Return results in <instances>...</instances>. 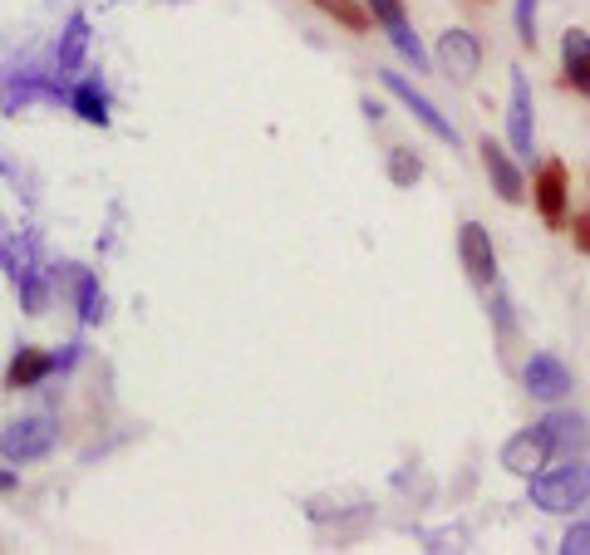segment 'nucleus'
<instances>
[{"label":"nucleus","instance_id":"10","mask_svg":"<svg viewBox=\"0 0 590 555\" xmlns=\"http://www.w3.org/2000/svg\"><path fill=\"white\" fill-rule=\"evenodd\" d=\"M522 384H527L531 398H541V403H556V398H566L571 393V369L556 359V354H531L527 369H522Z\"/></svg>","mask_w":590,"mask_h":555},{"label":"nucleus","instance_id":"22","mask_svg":"<svg viewBox=\"0 0 590 555\" xmlns=\"http://www.w3.org/2000/svg\"><path fill=\"white\" fill-rule=\"evenodd\" d=\"M561 551L566 555H590V526H571V531L561 536Z\"/></svg>","mask_w":590,"mask_h":555},{"label":"nucleus","instance_id":"3","mask_svg":"<svg viewBox=\"0 0 590 555\" xmlns=\"http://www.w3.org/2000/svg\"><path fill=\"white\" fill-rule=\"evenodd\" d=\"M531 202H536V212H541L546 226L571 222V177H566V163H561V158H546V163L536 167Z\"/></svg>","mask_w":590,"mask_h":555},{"label":"nucleus","instance_id":"24","mask_svg":"<svg viewBox=\"0 0 590 555\" xmlns=\"http://www.w3.org/2000/svg\"><path fill=\"white\" fill-rule=\"evenodd\" d=\"M79 364V344H64V354H55V374L59 369H74Z\"/></svg>","mask_w":590,"mask_h":555},{"label":"nucleus","instance_id":"19","mask_svg":"<svg viewBox=\"0 0 590 555\" xmlns=\"http://www.w3.org/2000/svg\"><path fill=\"white\" fill-rule=\"evenodd\" d=\"M389 177H394V187H413L423 177V158L413 148H389Z\"/></svg>","mask_w":590,"mask_h":555},{"label":"nucleus","instance_id":"5","mask_svg":"<svg viewBox=\"0 0 590 555\" xmlns=\"http://www.w3.org/2000/svg\"><path fill=\"white\" fill-rule=\"evenodd\" d=\"M433 64H438L448 79L468 84L472 74L482 69V45H477V35H472V30H463V25L443 30V35H438V50H433Z\"/></svg>","mask_w":590,"mask_h":555},{"label":"nucleus","instance_id":"9","mask_svg":"<svg viewBox=\"0 0 590 555\" xmlns=\"http://www.w3.org/2000/svg\"><path fill=\"white\" fill-rule=\"evenodd\" d=\"M458 256H463V271L472 276V285H492L497 280V251H492V236H487L482 222H463Z\"/></svg>","mask_w":590,"mask_h":555},{"label":"nucleus","instance_id":"15","mask_svg":"<svg viewBox=\"0 0 590 555\" xmlns=\"http://www.w3.org/2000/svg\"><path fill=\"white\" fill-rule=\"evenodd\" d=\"M84 50H89V20H84V15H69V25H64V45H59V55H55V69L59 74H69V69L84 59Z\"/></svg>","mask_w":590,"mask_h":555},{"label":"nucleus","instance_id":"23","mask_svg":"<svg viewBox=\"0 0 590 555\" xmlns=\"http://www.w3.org/2000/svg\"><path fill=\"white\" fill-rule=\"evenodd\" d=\"M571 241L590 256V212H576V217H571Z\"/></svg>","mask_w":590,"mask_h":555},{"label":"nucleus","instance_id":"25","mask_svg":"<svg viewBox=\"0 0 590 555\" xmlns=\"http://www.w3.org/2000/svg\"><path fill=\"white\" fill-rule=\"evenodd\" d=\"M15 487H20V472L15 467H0V497H10Z\"/></svg>","mask_w":590,"mask_h":555},{"label":"nucleus","instance_id":"20","mask_svg":"<svg viewBox=\"0 0 590 555\" xmlns=\"http://www.w3.org/2000/svg\"><path fill=\"white\" fill-rule=\"evenodd\" d=\"M364 5H369L374 25H384V30H399V25H409V15H404V0H364Z\"/></svg>","mask_w":590,"mask_h":555},{"label":"nucleus","instance_id":"13","mask_svg":"<svg viewBox=\"0 0 590 555\" xmlns=\"http://www.w3.org/2000/svg\"><path fill=\"white\" fill-rule=\"evenodd\" d=\"M69 104H74V113H79L84 123H94V128H104V123H109V89H104V79H99V74H89V79L74 89V99H69Z\"/></svg>","mask_w":590,"mask_h":555},{"label":"nucleus","instance_id":"6","mask_svg":"<svg viewBox=\"0 0 590 555\" xmlns=\"http://www.w3.org/2000/svg\"><path fill=\"white\" fill-rule=\"evenodd\" d=\"M551 457H556V443H551L546 423L522 428L517 438H507V447H502V467H507V472H517V477H536Z\"/></svg>","mask_w":590,"mask_h":555},{"label":"nucleus","instance_id":"17","mask_svg":"<svg viewBox=\"0 0 590 555\" xmlns=\"http://www.w3.org/2000/svg\"><path fill=\"white\" fill-rule=\"evenodd\" d=\"M74 300H79V320L84 325H99L104 320V290H99V276H79V290H74Z\"/></svg>","mask_w":590,"mask_h":555},{"label":"nucleus","instance_id":"7","mask_svg":"<svg viewBox=\"0 0 590 555\" xmlns=\"http://www.w3.org/2000/svg\"><path fill=\"white\" fill-rule=\"evenodd\" d=\"M507 133H512V153L531 158L536 153V109H531V84L522 69H512V104H507Z\"/></svg>","mask_w":590,"mask_h":555},{"label":"nucleus","instance_id":"18","mask_svg":"<svg viewBox=\"0 0 590 555\" xmlns=\"http://www.w3.org/2000/svg\"><path fill=\"white\" fill-rule=\"evenodd\" d=\"M389 45H394L399 55L409 59V64H413V74H423V69L433 64V59H428V50H423V40L413 35V25H399V30H389Z\"/></svg>","mask_w":590,"mask_h":555},{"label":"nucleus","instance_id":"2","mask_svg":"<svg viewBox=\"0 0 590 555\" xmlns=\"http://www.w3.org/2000/svg\"><path fill=\"white\" fill-rule=\"evenodd\" d=\"M55 438H59V428L50 423V418H15V423H5L0 428V457L5 462H40V457H50L55 452Z\"/></svg>","mask_w":590,"mask_h":555},{"label":"nucleus","instance_id":"16","mask_svg":"<svg viewBox=\"0 0 590 555\" xmlns=\"http://www.w3.org/2000/svg\"><path fill=\"white\" fill-rule=\"evenodd\" d=\"M310 5H320L335 25H345V30H354V35H364V30L374 25V15H369L364 0H310Z\"/></svg>","mask_w":590,"mask_h":555},{"label":"nucleus","instance_id":"8","mask_svg":"<svg viewBox=\"0 0 590 555\" xmlns=\"http://www.w3.org/2000/svg\"><path fill=\"white\" fill-rule=\"evenodd\" d=\"M477 153H482V172H487V182H492V192L502 197V202H522L527 197V182H522V167L512 163V153L502 148V143H492V138H482L477 143Z\"/></svg>","mask_w":590,"mask_h":555},{"label":"nucleus","instance_id":"21","mask_svg":"<svg viewBox=\"0 0 590 555\" xmlns=\"http://www.w3.org/2000/svg\"><path fill=\"white\" fill-rule=\"evenodd\" d=\"M536 10H541V0H517V40L522 45H536Z\"/></svg>","mask_w":590,"mask_h":555},{"label":"nucleus","instance_id":"14","mask_svg":"<svg viewBox=\"0 0 590 555\" xmlns=\"http://www.w3.org/2000/svg\"><path fill=\"white\" fill-rule=\"evenodd\" d=\"M546 433H551V443H556V452H586L590 447V423L581 418V413H551L546 418Z\"/></svg>","mask_w":590,"mask_h":555},{"label":"nucleus","instance_id":"11","mask_svg":"<svg viewBox=\"0 0 590 555\" xmlns=\"http://www.w3.org/2000/svg\"><path fill=\"white\" fill-rule=\"evenodd\" d=\"M50 374H55V354L40 349V344H20V349L10 354V364H5V389L10 393L35 389V384H45Z\"/></svg>","mask_w":590,"mask_h":555},{"label":"nucleus","instance_id":"4","mask_svg":"<svg viewBox=\"0 0 590 555\" xmlns=\"http://www.w3.org/2000/svg\"><path fill=\"white\" fill-rule=\"evenodd\" d=\"M379 84H384V89H389V94H394V99H399V104H404V109H409L413 118H418V123L433 133V138H438V143H458V128L443 118V109H438L428 94H418L404 74H394V69H379Z\"/></svg>","mask_w":590,"mask_h":555},{"label":"nucleus","instance_id":"12","mask_svg":"<svg viewBox=\"0 0 590 555\" xmlns=\"http://www.w3.org/2000/svg\"><path fill=\"white\" fill-rule=\"evenodd\" d=\"M561 69H566V84L590 99V35L586 30H566V40H561Z\"/></svg>","mask_w":590,"mask_h":555},{"label":"nucleus","instance_id":"1","mask_svg":"<svg viewBox=\"0 0 590 555\" xmlns=\"http://www.w3.org/2000/svg\"><path fill=\"white\" fill-rule=\"evenodd\" d=\"M531 482V506L536 511H546V516H571V511H581L590 501V462L576 452H566V462H546Z\"/></svg>","mask_w":590,"mask_h":555}]
</instances>
